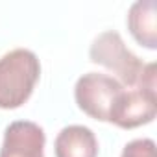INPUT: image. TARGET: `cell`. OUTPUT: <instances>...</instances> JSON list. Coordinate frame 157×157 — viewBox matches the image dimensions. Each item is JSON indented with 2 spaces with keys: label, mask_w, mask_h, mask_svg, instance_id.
<instances>
[{
  "label": "cell",
  "mask_w": 157,
  "mask_h": 157,
  "mask_svg": "<svg viewBox=\"0 0 157 157\" xmlns=\"http://www.w3.org/2000/svg\"><path fill=\"white\" fill-rule=\"evenodd\" d=\"M157 6L155 0H137L128 11V28L133 39L150 50L157 48Z\"/></svg>",
  "instance_id": "52a82bcc"
},
{
  "label": "cell",
  "mask_w": 157,
  "mask_h": 157,
  "mask_svg": "<svg viewBox=\"0 0 157 157\" xmlns=\"http://www.w3.org/2000/svg\"><path fill=\"white\" fill-rule=\"evenodd\" d=\"M54 151L56 157H98V140L91 128L72 124L57 133Z\"/></svg>",
  "instance_id": "8992f818"
},
{
  "label": "cell",
  "mask_w": 157,
  "mask_h": 157,
  "mask_svg": "<svg viewBox=\"0 0 157 157\" xmlns=\"http://www.w3.org/2000/svg\"><path fill=\"white\" fill-rule=\"evenodd\" d=\"M157 115V93L146 89H122L115 98L109 122L122 129H133L142 124H148Z\"/></svg>",
  "instance_id": "277c9868"
},
{
  "label": "cell",
  "mask_w": 157,
  "mask_h": 157,
  "mask_svg": "<svg viewBox=\"0 0 157 157\" xmlns=\"http://www.w3.org/2000/svg\"><path fill=\"white\" fill-rule=\"evenodd\" d=\"M122 85L113 76L102 72H87L78 78L74 87L76 104L94 120L109 122V111L115 98L122 93Z\"/></svg>",
  "instance_id": "3957f363"
},
{
  "label": "cell",
  "mask_w": 157,
  "mask_h": 157,
  "mask_svg": "<svg viewBox=\"0 0 157 157\" xmlns=\"http://www.w3.org/2000/svg\"><path fill=\"white\" fill-rule=\"evenodd\" d=\"M41 76V63L28 48H13L0 57V109L28 102Z\"/></svg>",
  "instance_id": "6da1fadb"
},
{
  "label": "cell",
  "mask_w": 157,
  "mask_h": 157,
  "mask_svg": "<svg viewBox=\"0 0 157 157\" xmlns=\"http://www.w3.org/2000/svg\"><path fill=\"white\" fill-rule=\"evenodd\" d=\"M44 129L30 120H15L4 131L0 157H44Z\"/></svg>",
  "instance_id": "5b68a950"
},
{
  "label": "cell",
  "mask_w": 157,
  "mask_h": 157,
  "mask_svg": "<svg viewBox=\"0 0 157 157\" xmlns=\"http://www.w3.org/2000/svg\"><path fill=\"white\" fill-rule=\"evenodd\" d=\"M120 157H155V142L151 139H135L124 146Z\"/></svg>",
  "instance_id": "ba28073f"
},
{
  "label": "cell",
  "mask_w": 157,
  "mask_h": 157,
  "mask_svg": "<svg viewBox=\"0 0 157 157\" xmlns=\"http://www.w3.org/2000/svg\"><path fill=\"white\" fill-rule=\"evenodd\" d=\"M89 57L93 63L111 70L118 83L124 87H139L144 65L122 41L120 33L115 30L102 32L89 48Z\"/></svg>",
  "instance_id": "7a4b0ae2"
}]
</instances>
